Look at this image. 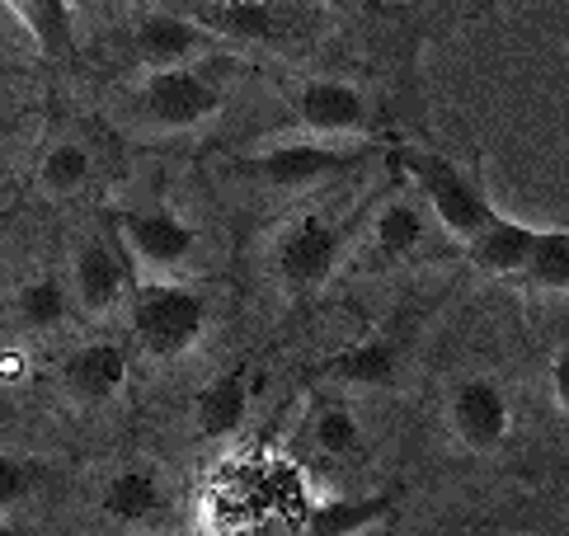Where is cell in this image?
<instances>
[{
  "label": "cell",
  "mask_w": 569,
  "mask_h": 536,
  "mask_svg": "<svg viewBox=\"0 0 569 536\" xmlns=\"http://www.w3.org/2000/svg\"><path fill=\"white\" fill-rule=\"evenodd\" d=\"M132 329L151 358H184L208 335V297L184 282H141L132 292Z\"/></svg>",
  "instance_id": "cell-1"
},
{
  "label": "cell",
  "mask_w": 569,
  "mask_h": 536,
  "mask_svg": "<svg viewBox=\"0 0 569 536\" xmlns=\"http://www.w3.org/2000/svg\"><path fill=\"white\" fill-rule=\"evenodd\" d=\"M400 165L410 170V179L423 189V198H429L433 217L447 226V236L471 240L480 226L495 217V208L485 202V193L457 170L452 160H442V156H433V151H405Z\"/></svg>",
  "instance_id": "cell-2"
},
{
  "label": "cell",
  "mask_w": 569,
  "mask_h": 536,
  "mask_svg": "<svg viewBox=\"0 0 569 536\" xmlns=\"http://www.w3.org/2000/svg\"><path fill=\"white\" fill-rule=\"evenodd\" d=\"M339 255H343V231L335 221L325 217H301L292 221L288 231H282L278 250H273V264H278V278L288 292L297 297H311L320 292L325 282H330V274L339 268Z\"/></svg>",
  "instance_id": "cell-3"
},
{
  "label": "cell",
  "mask_w": 569,
  "mask_h": 536,
  "mask_svg": "<svg viewBox=\"0 0 569 536\" xmlns=\"http://www.w3.org/2000/svg\"><path fill=\"white\" fill-rule=\"evenodd\" d=\"M141 109L160 128H198L212 113H221V90L212 86L208 71H198V61L189 67H156L141 86Z\"/></svg>",
  "instance_id": "cell-4"
},
{
  "label": "cell",
  "mask_w": 569,
  "mask_h": 536,
  "mask_svg": "<svg viewBox=\"0 0 569 536\" xmlns=\"http://www.w3.org/2000/svg\"><path fill=\"white\" fill-rule=\"evenodd\" d=\"M353 160H358V151L330 147V141H288V147L240 160V175L269 183V189H311V183L349 170Z\"/></svg>",
  "instance_id": "cell-5"
},
{
  "label": "cell",
  "mask_w": 569,
  "mask_h": 536,
  "mask_svg": "<svg viewBox=\"0 0 569 536\" xmlns=\"http://www.w3.org/2000/svg\"><path fill=\"white\" fill-rule=\"evenodd\" d=\"M118 231H123L128 240V250L132 259L147 268V274H179V268L189 264L193 255V245H198V231L184 221V217H174L166 208H151V212H123L118 217Z\"/></svg>",
  "instance_id": "cell-6"
},
{
  "label": "cell",
  "mask_w": 569,
  "mask_h": 536,
  "mask_svg": "<svg viewBox=\"0 0 569 536\" xmlns=\"http://www.w3.org/2000/svg\"><path fill=\"white\" fill-rule=\"evenodd\" d=\"M297 122L311 137H358L372 128V109L343 80H311L297 90Z\"/></svg>",
  "instance_id": "cell-7"
},
{
  "label": "cell",
  "mask_w": 569,
  "mask_h": 536,
  "mask_svg": "<svg viewBox=\"0 0 569 536\" xmlns=\"http://www.w3.org/2000/svg\"><path fill=\"white\" fill-rule=\"evenodd\" d=\"M447 415H452L457 443L471 447V451H495L508 438V400H503V390L490 377L461 381L452 390V405H447Z\"/></svg>",
  "instance_id": "cell-8"
},
{
  "label": "cell",
  "mask_w": 569,
  "mask_h": 536,
  "mask_svg": "<svg viewBox=\"0 0 569 536\" xmlns=\"http://www.w3.org/2000/svg\"><path fill=\"white\" fill-rule=\"evenodd\" d=\"M62 381L71 390V400L104 405V400H113L118 390L128 386V354L118 344H109V339L86 344V348H76V354L62 363Z\"/></svg>",
  "instance_id": "cell-9"
},
{
  "label": "cell",
  "mask_w": 569,
  "mask_h": 536,
  "mask_svg": "<svg viewBox=\"0 0 569 536\" xmlns=\"http://www.w3.org/2000/svg\"><path fill=\"white\" fill-rule=\"evenodd\" d=\"M132 52L147 61L151 71L184 67V61H198V52H208V29L184 14H147L132 29Z\"/></svg>",
  "instance_id": "cell-10"
},
{
  "label": "cell",
  "mask_w": 569,
  "mask_h": 536,
  "mask_svg": "<svg viewBox=\"0 0 569 536\" xmlns=\"http://www.w3.org/2000/svg\"><path fill=\"white\" fill-rule=\"evenodd\" d=\"M250 400H254V386H250V367L236 363L231 373H221L217 381H208L198 390V405H193V424L202 438H231V433L246 424L250 415Z\"/></svg>",
  "instance_id": "cell-11"
},
{
  "label": "cell",
  "mask_w": 569,
  "mask_h": 536,
  "mask_svg": "<svg viewBox=\"0 0 569 536\" xmlns=\"http://www.w3.org/2000/svg\"><path fill=\"white\" fill-rule=\"evenodd\" d=\"M71 292L80 301V311L90 316H109L123 301V264L109 240H86L76 255V274H71Z\"/></svg>",
  "instance_id": "cell-12"
},
{
  "label": "cell",
  "mask_w": 569,
  "mask_h": 536,
  "mask_svg": "<svg viewBox=\"0 0 569 536\" xmlns=\"http://www.w3.org/2000/svg\"><path fill=\"white\" fill-rule=\"evenodd\" d=\"M532 245H537V226H522L513 217H490L480 226V231L466 240V250H471V259L485 268V274H522V264L527 255H532Z\"/></svg>",
  "instance_id": "cell-13"
},
{
  "label": "cell",
  "mask_w": 569,
  "mask_h": 536,
  "mask_svg": "<svg viewBox=\"0 0 569 536\" xmlns=\"http://www.w3.org/2000/svg\"><path fill=\"white\" fill-rule=\"evenodd\" d=\"M325 377L343 386H391L400 377V348L391 339H362L325 363Z\"/></svg>",
  "instance_id": "cell-14"
},
{
  "label": "cell",
  "mask_w": 569,
  "mask_h": 536,
  "mask_svg": "<svg viewBox=\"0 0 569 536\" xmlns=\"http://www.w3.org/2000/svg\"><path fill=\"white\" fill-rule=\"evenodd\" d=\"M0 6H6L19 24L29 29L38 52L71 57L76 38H71V6H67V0H0Z\"/></svg>",
  "instance_id": "cell-15"
},
{
  "label": "cell",
  "mask_w": 569,
  "mask_h": 536,
  "mask_svg": "<svg viewBox=\"0 0 569 536\" xmlns=\"http://www.w3.org/2000/svg\"><path fill=\"white\" fill-rule=\"evenodd\" d=\"M423 236H429V217H423V208H415L410 198H396V202H386V208L377 212V221H372V255L405 259V255L419 250Z\"/></svg>",
  "instance_id": "cell-16"
},
{
  "label": "cell",
  "mask_w": 569,
  "mask_h": 536,
  "mask_svg": "<svg viewBox=\"0 0 569 536\" xmlns=\"http://www.w3.org/2000/svg\"><path fill=\"white\" fill-rule=\"evenodd\" d=\"M396 499L391 494H377V499H330V504H316L307 513V523H301V532L311 536H349V532H368L372 523L391 518Z\"/></svg>",
  "instance_id": "cell-17"
},
{
  "label": "cell",
  "mask_w": 569,
  "mask_h": 536,
  "mask_svg": "<svg viewBox=\"0 0 569 536\" xmlns=\"http://www.w3.org/2000/svg\"><path fill=\"white\" fill-rule=\"evenodd\" d=\"M99 508H104V518L113 523H151L160 513V485L147 476V470H118V476L104 485L99 494Z\"/></svg>",
  "instance_id": "cell-18"
},
{
  "label": "cell",
  "mask_w": 569,
  "mask_h": 536,
  "mask_svg": "<svg viewBox=\"0 0 569 536\" xmlns=\"http://www.w3.org/2000/svg\"><path fill=\"white\" fill-rule=\"evenodd\" d=\"M202 29L217 33H236V38H278L282 33V14L273 0H227V6H208L193 14Z\"/></svg>",
  "instance_id": "cell-19"
},
{
  "label": "cell",
  "mask_w": 569,
  "mask_h": 536,
  "mask_svg": "<svg viewBox=\"0 0 569 536\" xmlns=\"http://www.w3.org/2000/svg\"><path fill=\"white\" fill-rule=\"evenodd\" d=\"M67 311H71V292H67V282L57 274L29 278L14 292V316H19V325H24V329H33V335H48V329H57L67 320Z\"/></svg>",
  "instance_id": "cell-20"
},
{
  "label": "cell",
  "mask_w": 569,
  "mask_h": 536,
  "mask_svg": "<svg viewBox=\"0 0 569 536\" xmlns=\"http://www.w3.org/2000/svg\"><path fill=\"white\" fill-rule=\"evenodd\" d=\"M90 175H94L90 151L80 141H57L43 156V165H38V189L48 198H76L90 189Z\"/></svg>",
  "instance_id": "cell-21"
},
{
  "label": "cell",
  "mask_w": 569,
  "mask_h": 536,
  "mask_svg": "<svg viewBox=\"0 0 569 536\" xmlns=\"http://www.w3.org/2000/svg\"><path fill=\"white\" fill-rule=\"evenodd\" d=\"M522 274L541 292H569V231L551 226V231H537V245L527 255Z\"/></svg>",
  "instance_id": "cell-22"
},
{
  "label": "cell",
  "mask_w": 569,
  "mask_h": 536,
  "mask_svg": "<svg viewBox=\"0 0 569 536\" xmlns=\"http://www.w3.org/2000/svg\"><path fill=\"white\" fill-rule=\"evenodd\" d=\"M311 443L325 451V457H358L362 447V424L349 405H325L311 419Z\"/></svg>",
  "instance_id": "cell-23"
},
{
  "label": "cell",
  "mask_w": 569,
  "mask_h": 536,
  "mask_svg": "<svg viewBox=\"0 0 569 536\" xmlns=\"http://www.w3.org/2000/svg\"><path fill=\"white\" fill-rule=\"evenodd\" d=\"M29 489H33V466L10 457V451H0V513H10V508L24 504Z\"/></svg>",
  "instance_id": "cell-24"
},
{
  "label": "cell",
  "mask_w": 569,
  "mask_h": 536,
  "mask_svg": "<svg viewBox=\"0 0 569 536\" xmlns=\"http://www.w3.org/2000/svg\"><path fill=\"white\" fill-rule=\"evenodd\" d=\"M29 377V358L24 354H0V381H24Z\"/></svg>",
  "instance_id": "cell-25"
},
{
  "label": "cell",
  "mask_w": 569,
  "mask_h": 536,
  "mask_svg": "<svg viewBox=\"0 0 569 536\" xmlns=\"http://www.w3.org/2000/svg\"><path fill=\"white\" fill-rule=\"evenodd\" d=\"M551 373H556V405L565 409V405H569V386H565V377H569V358H565V354L556 358V367H551Z\"/></svg>",
  "instance_id": "cell-26"
},
{
  "label": "cell",
  "mask_w": 569,
  "mask_h": 536,
  "mask_svg": "<svg viewBox=\"0 0 569 536\" xmlns=\"http://www.w3.org/2000/svg\"><path fill=\"white\" fill-rule=\"evenodd\" d=\"M325 6H335V10H349V6H353V0H325Z\"/></svg>",
  "instance_id": "cell-27"
},
{
  "label": "cell",
  "mask_w": 569,
  "mask_h": 536,
  "mask_svg": "<svg viewBox=\"0 0 569 536\" xmlns=\"http://www.w3.org/2000/svg\"><path fill=\"white\" fill-rule=\"evenodd\" d=\"M6 137H10V128H6V122H0V147H6Z\"/></svg>",
  "instance_id": "cell-28"
}]
</instances>
